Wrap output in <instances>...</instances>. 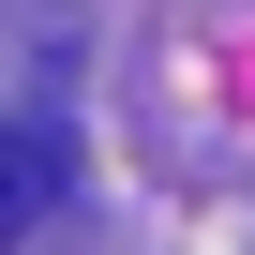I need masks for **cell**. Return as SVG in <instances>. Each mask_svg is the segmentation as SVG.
<instances>
[{
  "label": "cell",
  "mask_w": 255,
  "mask_h": 255,
  "mask_svg": "<svg viewBox=\"0 0 255 255\" xmlns=\"http://www.w3.org/2000/svg\"><path fill=\"white\" fill-rule=\"evenodd\" d=\"M60 195H75V135L30 120V105H0V240H30Z\"/></svg>",
  "instance_id": "1"
}]
</instances>
